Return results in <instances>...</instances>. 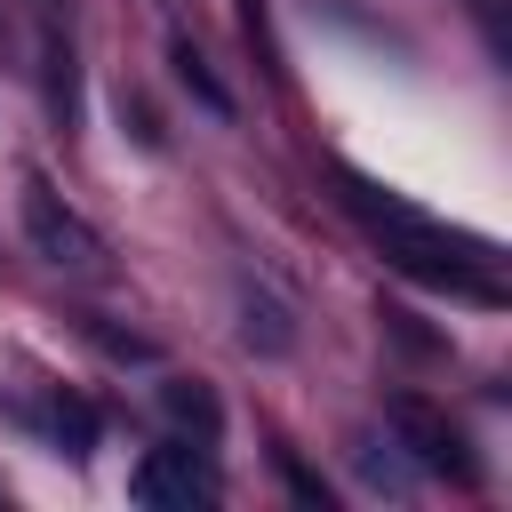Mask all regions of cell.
<instances>
[{
	"mask_svg": "<svg viewBox=\"0 0 512 512\" xmlns=\"http://www.w3.org/2000/svg\"><path fill=\"white\" fill-rule=\"evenodd\" d=\"M168 64H176V80H184V88H192V96H200L208 112H232V88H224V80L208 72V56H200L192 40H176V48H168Z\"/></svg>",
	"mask_w": 512,
	"mask_h": 512,
	"instance_id": "obj_7",
	"label": "cell"
},
{
	"mask_svg": "<svg viewBox=\"0 0 512 512\" xmlns=\"http://www.w3.org/2000/svg\"><path fill=\"white\" fill-rule=\"evenodd\" d=\"M160 408H168V416H176L200 448L224 432V408H216V392H208V384H184V376H176V384H160Z\"/></svg>",
	"mask_w": 512,
	"mask_h": 512,
	"instance_id": "obj_6",
	"label": "cell"
},
{
	"mask_svg": "<svg viewBox=\"0 0 512 512\" xmlns=\"http://www.w3.org/2000/svg\"><path fill=\"white\" fill-rule=\"evenodd\" d=\"M280 472H288V488H296V496H304V504H328V488H320V480H312V472H304V464H280Z\"/></svg>",
	"mask_w": 512,
	"mask_h": 512,
	"instance_id": "obj_9",
	"label": "cell"
},
{
	"mask_svg": "<svg viewBox=\"0 0 512 512\" xmlns=\"http://www.w3.org/2000/svg\"><path fill=\"white\" fill-rule=\"evenodd\" d=\"M392 432L408 440V456H416L424 472H448V480H464V488L480 480V464H472L464 432H456L440 408H424V400H408V392H400V400H392Z\"/></svg>",
	"mask_w": 512,
	"mask_h": 512,
	"instance_id": "obj_3",
	"label": "cell"
},
{
	"mask_svg": "<svg viewBox=\"0 0 512 512\" xmlns=\"http://www.w3.org/2000/svg\"><path fill=\"white\" fill-rule=\"evenodd\" d=\"M240 344L248 352H296V320H288V304L280 296H264V288H240Z\"/></svg>",
	"mask_w": 512,
	"mask_h": 512,
	"instance_id": "obj_5",
	"label": "cell"
},
{
	"mask_svg": "<svg viewBox=\"0 0 512 512\" xmlns=\"http://www.w3.org/2000/svg\"><path fill=\"white\" fill-rule=\"evenodd\" d=\"M344 208L384 240V256L408 272V280H432V288H456V296H480V304H496V280H488V248L480 240H456V232H440L432 216H416V208H400L392 192H376V184H360V176H344Z\"/></svg>",
	"mask_w": 512,
	"mask_h": 512,
	"instance_id": "obj_1",
	"label": "cell"
},
{
	"mask_svg": "<svg viewBox=\"0 0 512 512\" xmlns=\"http://www.w3.org/2000/svg\"><path fill=\"white\" fill-rule=\"evenodd\" d=\"M48 432H56V440H72V448H88V440H96V408L56 392V400H48Z\"/></svg>",
	"mask_w": 512,
	"mask_h": 512,
	"instance_id": "obj_8",
	"label": "cell"
},
{
	"mask_svg": "<svg viewBox=\"0 0 512 512\" xmlns=\"http://www.w3.org/2000/svg\"><path fill=\"white\" fill-rule=\"evenodd\" d=\"M24 232H32V248H40L48 264H64V272H96V264H104L96 224H88L80 208H64L48 184H24Z\"/></svg>",
	"mask_w": 512,
	"mask_h": 512,
	"instance_id": "obj_2",
	"label": "cell"
},
{
	"mask_svg": "<svg viewBox=\"0 0 512 512\" xmlns=\"http://www.w3.org/2000/svg\"><path fill=\"white\" fill-rule=\"evenodd\" d=\"M144 504H168V512H192L200 496H208V472H192V448H152L144 464H136V480H128Z\"/></svg>",
	"mask_w": 512,
	"mask_h": 512,
	"instance_id": "obj_4",
	"label": "cell"
}]
</instances>
